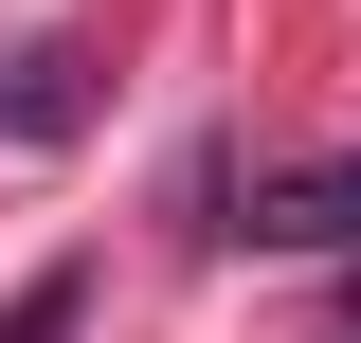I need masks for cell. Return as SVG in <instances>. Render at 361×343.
I'll use <instances>...</instances> for the list:
<instances>
[{
    "label": "cell",
    "instance_id": "cell-2",
    "mask_svg": "<svg viewBox=\"0 0 361 343\" xmlns=\"http://www.w3.org/2000/svg\"><path fill=\"white\" fill-rule=\"evenodd\" d=\"M73 109H90V73H73V54H54V37H0V145H54Z\"/></svg>",
    "mask_w": 361,
    "mask_h": 343
},
{
    "label": "cell",
    "instance_id": "cell-3",
    "mask_svg": "<svg viewBox=\"0 0 361 343\" xmlns=\"http://www.w3.org/2000/svg\"><path fill=\"white\" fill-rule=\"evenodd\" d=\"M73 325H90V271H37V289L0 307V343H73Z\"/></svg>",
    "mask_w": 361,
    "mask_h": 343
},
{
    "label": "cell",
    "instance_id": "cell-1",
    "mask_svg": "<svg viewBox=\"0 0 361 343\" xmlns=\"http://www.w3.org/2000/svg\"><path fill=\"white\" fill-rule=\"evenodd\" d=\"M253 235H271V253H343V235H361V145H325V163L253 181Z\"/></svg>",
    "mask_w": 361,
    "mask_h": 343
}]
</instances>
